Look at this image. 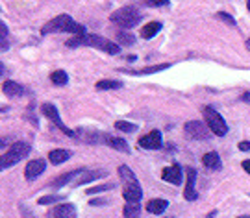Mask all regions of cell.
<instances>
[{
	"label": "cell",
	"mask_w": 250,
	"mask_h": 218,
	"mask_svg": "<svg viewBox=\"0 0 250 218\" xmlns=\"http://www.w3.org/2000/svg\"><path fill=\"white\" fill-rule=\"evenodd\" d=\"M195 182H197V170L195 168H188V185H186V191H184V198L188 201H195L198 198L197 191H195Z\"/></svg>",
	"instance_id": "4fadbf2b"
},
{
	"label": "cell",
	"mask_w": 250,
	"mask_h": 218,
	"mask_svg": "<svg viewBox=\"0 0 250 218\" xmlns=\"http://www.w3.org/2000/svg\"><path fill=\"white\" fill-rule=\"evenodd\" d=\"M109 20L121 28H134L139 24L141 13L135 8L126 6V8H121V9H117L115 13H111V15H109Z\"/></svg>",
	"instance_id": "277c9868"
},
{
	"label": "cell",
	"mask_w": 250,
	"mask_h": 218,
	"mask_svg": "<svg viewBox=\"0 0 250 218\" xmlns=\"http://www.w3.org/2000/svg\"><path fill=\"white\" fill-rule=\"evenodd\" d=\"M2 91H4V94L9 96V98H17L21 94H24V87L19 85L17 82H6L2 85Z\"/></svg>",
	"instance_id": "5bb4252c"
},
{
	"label": "cell",
	"mask_w": 250,
	"mask_h": 218,
	"mask_svg": "<svg viewBox=\"0 0 250 218\" xmlns=\"http://www.w3.org/2000/svg\"><path fill=\"white\" fill-rule=\"evenodd\" d=\"M161 178L163 182L172 183V185H180L184 176H182V166L180 164H170V166H165L163 172H161Z\"/></svg>",
	"instance_id": "ba28073f"
},
{
	"label": "cell",
	"mask_w": 250,
	"mask_h": 218,
	"mask_svg": "<svg viewBox=\"0 0 250 218\" xmlns=\"http://www.w3.org/2000/svg\"><path fill=\"white\" fill-rule=\"evenodd\" d=\"M247 46H249V48H250V39H249V41H247Z\"/></svg>",
	"instance_id": "60d3db41"
},
{
	"label": "cell",
	"mask_w": 250,
	"mask_h": 218,
	"mask_svg": "<svg viewBox=\"0 0 250 218\" xmlns=\"http://www.w3.org/2000/svg\"><path fill=\"white\" fill-rule=\"evenodd\" d=\"M104 170H91V172H87V170H83V172L76 178V182H74V185H83V183H89L93 182V180H99V178H102L104 176Z\"/></svg>",
	"instance_id": "2e32d148"
},
{
	"label": "cell",
	"mask_w": 250,
	"mask_h": 218,
	"mask_svg": "<svg viewBox=\"0 0 250 218\" xmlns=\"http://www.w3.org/2000/svg\"><path fill=\"white\" fill-rule=\"evenodd\" d=\"M217 17L221 18V20H224L226 24H230V26H235V18H233L232 15H228V13L221 11V13H217Z\"/></svg>",
	"instance_id": "4dcf8cb0"
},
{
	"label": "cell",
	"mask_w": 250,
	"mask_h": 218,
	"mask_svg": "<svg viewBox=\"0 0 250 218\" xmlns=\"http://www.w3.org/2000/svg\"><path fill=\"white\" fill-rule=\"evenodd\" d=\"M62 32H71V34H76V36H82L85 34V28L74 22L71 15H60V17L52 18L50 22H46L45 26L41 28V34L43 36H48V34H62Z\"/></svg>",
	"instance_id": "7a4b0ae2"
},
{
	"label": "cell",
	"mask_w": 250,
	"mask_h": 218,
	"mask_svg": "<svg viewBox=\"0 0 250 218\" xmlns=\"http://www.w3.org/2000/svg\"><path fill=\"white\" fill-rule=\"evenodd\" d=\"M145 4L150 8H161V6H167L169 0H145Z\"/></svg>",
	"instance_id": "1f68e13d"
},
{
	"label": "cell",
	"mask_w": 250,
	"mask_h": 218,
	"mask_svg": "<svg viewBox=\"0 0 250 218\" xmlns=\"http://www.w3.org/2000/svg\"><path fill=\"white\" fill-rule=\"evenodd\" d=\"M48 218H76V207L72 203H60L48 211Z\"/></svg>",
	"instance_id": "8fae6325"
},
{
	"label": "cell",
	"mask_w": 250,
	"mask_h": 218,
	"mask_svg": "<svg viewBox=\"0 0 250 218\" xmlns=\"http://www.w3.org/2000/svg\"><path fill=\"white\" fill-rule=\"evenodd\" d=\"M46 168V163L43 159H34V161H30L26 164V168H24V176H26L28 182H34L36 178H39L41 174L45 172Z\"/></svg>",
	"instance_id": "9c48e42d"
},
{
	"label": "cell",
	"mask_w": 250,
	"mask_h": 218,
	"mask_svg": "<svg viewBox=\"0 0 250 218\" xmlns=\"http://www.w3.org/2000/svg\"><path fill=\"white\" fill-rule=\"evenodd\" d=\"M243 168H245V170L250 174V161H243Z\"/></svg>",
	"instance_id": "8d00e7d4"
},
{
	"label": "cell",
	"mask_w": 250,
	"mask_h": 218,
	"mask_svg": "<svg viewBox=\"0 0 250 218\" xmlns=\"http://www.w3.org/2000/svg\"><path fill=\"white\" fill-rule=\"evenodd\" d=\"M123 87V83L117 82V80H100L97 83V89L99 91H107V89H121Z\"/></svg>",
	"instance_id": "cb8c5ba5"
},
{
	"label": "cell",
	"mask_w": 250,
	"mask_h": 218,
	"mask_svg": "<svg viewBox=\"0 0 250 218\" xmlns=\"http://www.w3.org/2000/svg\"><path fill=\"white\" fill-rule=\"evenodd\" d=\"M247 6H249V11H250V0H249V4H247Z\"/></svg>",
	"instance_id": "b9f144b4"
},
{
	"label": "cell",
	"mask_w": 250,
	"mask_h": 218,
	"mask_svg": "<svg viewBox=\"0 0 250 218\" xmlns=\"http://www.w3.org/2000/svg\"><path fill=\"white\" fill-rule=\"evenodd\" d=\"M169 63H161V65H154V67H146V69H141V71H126L130 74H154V73H160V71H165L169 69Z\"/></svg>",
	"instance_id": "7402d4cb"
},
{
	"label": "cell",
	"mask_w": 250,
	"mask_h": 218,
	"mask_svg": "<svg viewBox=\"0 0 250 218\" xmlns=\"http://www.w3.org/2000/svg\"><path fill=\"white\" fill-rule=\"evenodd\" d=\"M237 218H250V217H247V215H243V217H237Z\"/></svg>",
	"instance_id": "ab89813d"
},
{
	"label": "cell",
	"mask_w": 250,
	"mask_h": 218,
	"mask_svg": "<svg viewBox=\"0 0 250 218\" xmlns=\"http://www.w3.org/2000/svg\"><path fill=\"white\" fill-rule=\"evenodd\" d=\"M123 196L128 203H139L141 196H143V191H141V185L137 182L134 183H125V191H123Z\"/></svg>",
	"instance_id": "30bf717a"
},
{
	"label": "cell",
	"mask_w": 250,
	"mask_h": 218,
	"mask_svg": "<svg viewBox=\"0 0 250 218\" xmlns=\"http://www.w3.org/2000/svg\"><path fill=\"white\" fill-rule=\"evenodd\" d=\"M69 157H71V152H69V150H50V154H48V159H50L52 164L65 163Z\"/></svg>",
	"instance_id": "d6986e66"
},
{
	"label": "cell",
	"mask_w": 250,
	"mask_h": 218,
	"mask_svg": "<svg viewBox=\"0 0 250 218\" xmlns=\"http://www.w3.org/2000/svg\"><path fill=\"white\" fill-rule=\"evenodd\" d=\"M67 46L71 48H76V46H93V48H99L106 54L115 55L121 52V46L117 43H111L109 39H104L100 36H91V34H82V36H76L67 41Z\"/></svg>",
	"instance_id": "6da1fadb"
},
{
	"label": "cell",
	"mask_w": 250,
	"mask_h": 218,
	"mask_svg": "<svg viewBox=\"0 0 250 218\" xmlns=\"http://www.w3.org/2000/svg\"><path fill=\"white\" fill-rule=\"evenodd\" d=\"M117 41L119 43H123V45L130 46L135 43V37L130 34V32H117Z\"/></svg>",
	"instance_id": "4316f807"
},
{
	"label": "cell",
	"mask_w": 250,
	"mask_h": 218,
	"mask_svg": "<svg viewBox=\"0 0 250 218\" xmlns=\"http://www.w3.org/2000/svg\"><path fill=\"white\" fill-rule=\"evenodd\" d=\"M184 129H186V137H189V139L204 141V139H208V129H209V127H206L204 124L198 122V120H189V122H186Z\"/></svg>",
	"instance_id": "52a82bcc"
},
{
	"label": "cell",
	"mask_w": 250,
	"mask_h": 218,
	"mask_svg": "<svg viewBox=\"0 0 250 218\" xmlns=\"http://www.w3.org/2000/svg\"><path fill=\"white\" fill-rule=\"evenodd\" d=\"M8 48H9V43H8V41L0 39V52H2V50H8Z\"/></svg>",
	"instance_id": "e575fe53"
},
{
	"label": "cell",
	"mask_w": 250,
	"mask_h": 218,
	"mask_svg": "<svg viewBox=\"0 0 250 218\" xmlns=\"http://www.w3.org/2000/svg\"><path fill=\"white\" fill-rule=\"evenodd\" d=\"M82 172H83V170L80 168V170H71V172H67V174H62V176H60L58 180H54V182L50 183V185H52L54 189H60V187L67 185L69 182H72L74 178H78V176H80Z\"/></svg>",
	"instance_id": "9a60e30c"
},
{
	"label": "cell",
	"mask_w": 250,
	"mask_h": 218,
	"mask_svg": "<svg viewBox=\"0 0 250 218\" xmlns=\"http://www.w3.org/2000/svg\"><path fill=\"white\" fill-rule=\"evenodd\" d=\"M115 127L119 129V131H126V133H132V131H135V129H137V126H135V124H132V122H126V120H117Z\"/></svg>",
	"instance_id": "83f0119b"
},
{
	"label": "cell",
	"mask_w": 250,
	"mask_h": 218,
	"mask_svg": "<svg viewBox=\"0 0 250 218\" xmlns=\"http://www.w3.org/2000/svg\"><path fill=\"white\" fill-rule=\"evenodd\" d=\"M167 205H169V201H167V200L156 198V200H150L148 203H146V211H148V213H152V215H161V213H165Z\"/></svg>",
	"instance_id": "e0dca14e"
},
{
	"label": "cell",
	"mask_w": 250,
	"mask_h": 218,
	"mask_svg": "<svg viewBox=\"0 0 250 218\" xmlns=\"http://www.w3.org/2000/svg\"><path fill=\"white\" fill-rule=\"evenodd\" d=\"M119 176H121V180L125 183H134L137 182V178H135V174L126 166V164H121L119 166Z\"/></svg>",
	"instance_id": "603a6c76"
},
{
	"label": "cell",
	"mask_w": 250,
	"mask_h": 218,
	"mask_svg": "<svg viewBox=\"0 0 250 218\" xmlns=\"http://www.w3.org/2000/svg\"><path fill=\"white\" fill-rule=\"evenodd\" d=\"M104 203H106V200H93L89 205H104Z\"/></svg>",
	"instance_id": "d590c367"
},
{
	"label": "cell",
	"mask_w": 250,
	"mask_h": 218,
	"mask_svg": "<svg viewBox=\"0 0 250 218\" xmlns=\"http://www.w3.org/2000/svg\"><path fill=\"white\" fill-rule=\"evenodd\" d=\"M6 73V67H4V63H2V61H0V76H2V74Z\"/></svg>",
	"instance_id": "f35d334b"
},
{
	"label": "cell",
	"mask_w": 250,
	"mask_h": 218,
	"mask_svg": "<svg viewBox=\"0 0 250 218\" xmlns=\"http://www.w3.org/2000/svg\"><path fill=\"white\" fill-rule=\"evenodd\" d=\"M50 82H52L54 85H65V83L69 82V76H67L65 71H56V73H52V76H50Z\"/></svg>",
	"instance_id": "484cf974"
},
{
	"label": "cell",
	"mask_w": 250,
	"mask_h": 218,
	"mask_svg": "<svg viewBox=\"0 0 250 218\" xmlns=\"http://www.w3.org/2000/svg\"><path fill=\"white\" fill-rule=\"evenodd\" d=\"M243 100H245V102H250V92H245V94H243Z\"/></svg>",
	"instance_id": "74e56055"
},
{
	"label": "cell",
	"mask_w": 250,
	"mask_h": 218,
	"mask_svg": "<svg viewBox=\"0 0 250 218\" xmlns=\"http://www.w3.org/2000/svg\"><path fill=\"white\" fill-rule=\"evenodd\" d=\"M239 150H241V152H249V150H250L249 141H243V143H239Z\"/></svg>",
	"instance_id": "836d02e7"
},
{
	"label": "cell",
	"mask_w": 250,
	"mask_h": 218,
	"mask_svg": "<svg viewBox=\"0 0 250 218\" xmlns=\"http://www.w3.org/2000/svg\"><path fill=\"white\" fill-rule=\"evenodd\" d=\"M139 213H141V205L139 203H128V205H125V211H123L125 218H137Z\"/></svg>",
	"instance_id": "d4e9b609"
},
{
	"label": "cell",
	"mask_w": 250,
	"mask_h": 218,
	"mask_svg": "<svg viewBox=\"0 0 250 218\" xmlns=\"http://www.w3.org/2000/svg\"><path fill=\"white\" fill-rule=\"evenodd\" d=\"M30 152H32V146L28 145V143H15L6 154L0 155V172L9 168V166H13V164H17L19 161L24 159Z\"/></svg>",
	"instance_id": "3957f363"
},
{
	"label": "cell",
	"mask_w": 250,
	"mask_h": 218,
	"mask_svg": "<svg viewBox=\"0 0 250 218\" xmlns=\"http://www.w3.org/2000/svg\"><path fill=\"white\" fill-rule=\"evenodd\" d=\"M104 143H106L107 146H111L113 150H119V152H125V154H128V152H130V148H128V145H126L125 139H119V137H109V135H107L106 139H104Z\"/></svg>",
	"instance_id": "ac0fdd59"
},
{
	"label": "cell",
	"mask_w": 250,
	"mask_h": 218,
	"mask_svg": "<svg viewBox=\"0 0 250 218\" xmlns=\"http://www.w3.org/2000/svg\"><path fill=\"white\" fill-rule=\"evenodd\" d=\"M160 30H161V22H148V24L141 30V37H145V39H152Z\"/></svg>",
	"instance_id": "44dd1931"
},
{
	"label": "cell",
	"mask_w": 250,
	"mask_h": 218,
	"mask_svg": "<svg viewBox=\"0 0 250 218\" xmlns=\"http://www.w3.org/2000/svg\"><path fill=\"white\" fill-rule=\"evenodd\" d=\"M41 111H43V115H45V117L48 118V120H50L54 126L60 129V131H63L65 135H69V137H76V133H74L72 129H69V127L62 122L60 113H58V109H56L54 104H43V106H41Z\"/></svg>",
	"instance_id": "8992f818"
},
{
	"label": "cell",
	"mask_w": 250,
	"mask_h": 218,
	"mask_svg": "<svg viewBox=\"0 0 250 218\" xmlns=\"http://www.w3.org/2000/svg\"><path fill=\"white\" fill-rule=\"evenodd\" d=\"M6 36H8V26H6V24L0 20V39H4Z\"/></svg>",
	"instance_id": "d6a6232c"
},
{
	"label": "cell",
	"mask_w": 250,
	"mask_h": 218,
	"mask_svg": "<svg viewBox=\"0 0 250 218\" xmlns=\"http://www.w3.org/2000/svg\"><path fill=\"white\" fill-rule=\"evenodd\" d=\"M202 163H204V166L211 168V170H219L221 168V157L217 155V152H209V154H206L202 157Z\"/></svg>",
	"instance_id": "ffe728a7"
},
{
	"label": "cell",
	"mask_w": 250,
	"mask_h": 218,
	"mask_svg": "<svg viewBox=\"0 0 250 218\" xmlns=\"http://www.w3.org/2000/svg\"><path fill=\"white\" fill-rule=\"evenodd\" d=\"M115 185L113 183H107V185H100V187H91L87 194H99V192H104V191H109V189H113Z\"/></svg>",
	"instance_id": "f546056e"
},
{
	"label": "cell",
	"mask_w": 250,
	"mask_h": 218,
	"mask_svg": "<svg viewBox=\"0 0 250 218\" xmlns=\"http://www.w3.org/2000/svg\"><path fill=\"white\" fill-rule=\"evenodd\" d=\"M139 146L145 148V150H158V148H161V131L154 129V131L146 133L145 137H141Z\"/></svg>",
	"instance_id": "7c38bea8"
},
{
	"label": "cell",
	"mask_w": 250,
	"mask_h": 218,
	"mask_svg": "<svg viewBox=\"0 0 250 218\" xmlns=\"http://www.w3.org/2000/svg\"><path fill=\"white\" fill-rule=\"evenodd\" d=\"M204 117H206V124H208L211 133H215V135L219 137H224L228 133V124L224 122V118L213 108H204Z\"/></svg>",
	"instance_id": "5b68a950"
},
{
	"label": "cell",
	"mask_w": 250,
	"mask_h": 218,
	"mask_svg": "<svg viewBox=\"0 0 250 218\" xmlns=\"http://www.w3.org/2000/svg\"><path fill=\"white\" fill-rule=\"evenodd\" d=\"M62 200V196H56V194H48V196H43L39 198V205H46V203H56V201Z\"/></svg>",
	"instance_id": "f1b7e54d"
}]
</instances>
